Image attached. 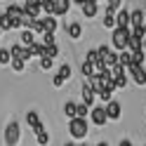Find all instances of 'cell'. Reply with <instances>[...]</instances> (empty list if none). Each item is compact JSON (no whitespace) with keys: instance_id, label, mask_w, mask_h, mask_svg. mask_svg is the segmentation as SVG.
Listing matches in <instances>:
<instances>
[{"instance_id":"obj_1","label":"cell","mask_w":146,"mask_h":146,"mask_svg":"<svg viewBox=\"0 0 146 146\" xmlns=\"http://www.w3.org/2000/svg\"><path fill=\"white\" fill-rule=\"evenodd\" d=\"M130 29H120V26H115L113 29V33H111V47L115 50V52H123V50H127V40H130Z\"/></svg>"},{"instance_id":"obj_2","label":"cell","mask_w":146,"mask_h":146,"mask_svg":"<svg viewBox=\"0 0 146 146\" xmlns=\"http://www.w3.org/2000/svg\"><path fill=\"white\" fill-rule=\"evenodd\" d=\"M68 134L76 141L85 139V137H87V118H71V120H68Z\"/></svg>"},{"instance_id":"obj_3","label":"cell","mask_w":146,"mask_h":146,"mask_svg":"<svg viewBox=\"0 0 146 146\" xmlns=\"http://www.w3.org/2000/svg\"><path fill=\"white\" fill-rule=\"evenodd\" d=\"M3 139L7 146H17V144H21V125L19 123H7L5 127V132H3Z\"/></svg>"},{"instance_id":"obj_4","label":"cell","mask_w":146,"mask_h":146,"mask_svg":"<svg viewBox=\"0 0 146 146\" xmlns=\"http://www.w3.org/2000/svg\"><path fill=\"white\" fill-rule=\"evenodd\" d=\"M90 123H94L97 127H104V125L108 123L106 108H104V106H92V108H90Z\"/></svg>"},{"instance_id":"obj_5","label":"cell","mask_w":146,"mask_h":146,"mask_svg":"<svg viewBox=\"0 0 146 146\" xmlns=\"http://www.w3.org/2000/svg\"><path fill=\"white\" fill-rule=\"evenodd\" d=\"M125 71L130 73V78L134 80V85H146V68L144 66H134L132 64V66H127Z\"/></svg>"},{"instance_id":"obj_6","label":"cell","mask_w":146,"mask_h":146,"mask_svg":"<svg viewBox=\"0 0 146 146\" xmlns=\"http://www.w3.org/2000/svg\"><path fill=\"white\" fill-rule=\"evenodd\" d=\"M80 94H83V104H87L90 108L97 104V94H94V90H92V85H90L87 80L83 83V90H80Z\"/></svg>"},{"instance_id":"obj_7","label":"cell","mask_w":146,"mask_h":146,"mask_svg":"<svg viewBox=\"0 0 146 146\" xmlns=\"http://www.w3.org/2000/svg\"><path fill=\"white\" fill-rule=\"evenodd\" d=\"M21 10H24V14H29V17H33V19H40V5L35 3V0H24L21 3Z\"/></svg>"},{"instance_id":"obj_8","label":"cell","mask_w":146,"mask_h":146,"mask_svg":"<svg viewBox=\"0 0 146 146\" xmlns=\"http://www.w3.org/2000/svg\"><path fill=\"white\" fill-rule=\"evenodd\" d=\"M104 108H106V118L108 120H118L120 113H123V106H120V102H115V99H111Z\"/></svg>"},{"instance_id":"obj_9","label":"cell","mask_w":146,"mask_h":146,"mask_svg":"<svg viewBox=\"0 0 146 146\" xmlns=\"http://www.w3.org/2000/svg\"><path fill=\"white\" fill-rule=\"evenodd\" d=\"M26 123H29V127H31L33 132L45 130V125H42V120H40V113H38V111H29V113H26Z\"/></svg>"},{"instance_id":"obj_10","label":"cell","mask_w":146,"mask_h":146,"mask_svg":"<svg viewBox=\"0 0 146 146\" xmlns=\"http://www.w3.org/2000/svg\"><path fill=\"white\" fill-rule=\"evenodd\" d=\"M40 21H42V31H45V33H57V29H59L57 17L47 14V17H40Z\"/></svg>"},{"instance_id":"obj_11","label":"cell","mask_w":146,"mask_h":146,"mask_svg":"<svg viewBox=\"0 0 146 146\" xmlns=\"http://www.w3.org/2000/svg\"><path fill=\"white\" fill-rule=\"evenodd\" d=\"M80 10H83V17H85V19H94L97 12H99V3H94V0H87L85 5H80Z\"/></svg>"},{"instance_id":"obj_12","label":"cell","mask_w":146,"mask_h":146,"mask_svg":"<svg viewBox=\"0 0 146 146\" xmlns=\"http://www.w3.org/2000/svg\"><path fill=\"white\" fill-rule=\"evenodd\" d=\"M139 26H144V12L139 7H134L130 12V29H139Z\"/></svg>"},{"instance_id":"obj_13","label":"cell","mask_w":146,"mask_h":146,"mask_svg":"<svg viewBox=\"0 0 146 146\" xmlns=\"http://www.w3.org/2000/svg\"><path fill=\"white\" fill-rule=\"evenodd\" d=\"M66 33H68L71 40H80V38H83V26H80L78 21H71L66 26Z\"/></svg>"},{"instance_id":"obj_14","label":"cell","mask_w":146,"mask_h":146,"mask_svg":"<svg viewBox=\"0 0 146 146\" xmlns=\"http://www.w3.org/2000/svg\"><path fill=\"white\" fill-rule=\"evenodd\" d=\"M115 26H120V29H130V10H118L115 12Z\"/></svg>"},{"instance_id":"obj_15","label":"cell","mask_w":146,"mask_h":146,"mask_svg":"<svg viewBox=\"0 0 146 146\" xmlns=\"http://www.w3.org/2000/svg\"><path fill=\"white\" fill-rule=\"evenodd\" d=\"M71 7V0H54V17H64Z\"/></svg>"},{"instance_id":"obj_16","label":"cell","mask_w":146,"mask_h":146,"mask_svg":"<svg viewBox=\"0 0 146 146\" xmlns=\"http://www.w3.org/2000/svg\"><path fill=\"white\" fill-rule=\"evenodd\" d=\"M35 42V33L29 31V29H21V38H19V45H24V47H31V45Z\"/></svg>"},{"instance_id":"obj_17","label":"cell","mask_w":146,"mask_h":146,"mask_svg":"<svg viewBox=\"0 0 146 146\" xmlns=\"http://www.w3.org/2000/svg\"><path fill=\"white\" fill-rule=\"evenodd\" d=\"M141 40H144V38H139V35L130 33V40H127V50H130V52H137V50H141Z\"/></svg>"},{"instance_id":"obj_18","label":"cell","mask_w":146,"mask_h":146,"mask_svg":"<svg viewBox=\"0 0 146 146\" xmlns=\"http://www.w3.org/2000/svg\"><path fill=\"white\" fill-rule=\"evenodd\" d=\"M118 64L127 68V66L132 64V52H130V50H123V52H118Z\"/></svg>"},{"instance_id":"obj_19","label":"cell","mask_w":146,"mask_h":146,"mask_svg":"<svg viewBox=\"0 0 146 146\" xmlns=\"http://www.w3.org/2000/svg\"><path fill=\"white\" fill-rule=\"evenodd\" d=\"M21 12H24V10H21V3H19V5H10L3 14H7L10 19H19V17H21Z\"/></svg>"},{"instance_id":"obj_20","label":"cell","mask_w":146,"mask_h":146,"mask_svg":"<svg viewBox=\"0 0 146 146\" xmlns=\"http://www.w3.org/2000/svg\"><path fill=\"white\" fill-rule=\"evenodd\" d=\"M29 52H31V57H42V54H45V45L42 42H38V40H35L33 45H31V47H29Z\"/></svg>"},{"instance_id":"obj_21","label":"cell","mask_w":146,"mask_h":146,"mask_svg":"<svg viewBox=\"0 0 146 146\" xmlns=\"http://www.w3.org/2000/svg\"><path fill=\"white\" fill-rule=\"evenodd\" d=\"M35 141H38V146H50V134H47V130L35 132Z\"/></svg>"},{"instance_id":"obj_22","label":"cell","mask_w":146,"mask_h":146,"mask_svg":"<svg viewBox=\"0 0 146 146\" xmlns=\"http://www.w3.org/2000/svg\"><path fill=\"white\" fill-rule=\"evenodd\" d=\"M80 73H83L85 78H92V76H94V64L83 61V64H80Z\"/></svg>"},{"instance_id":"obj_23","label":"cell","mask_w":146,"mask_h":146,"mask_svg":"<svg viewBox=\"0 0 146 146\" xmlns=\"http://www.w3.org/2000/svg\"><path fill=\"white\" fill-rule=\"evenodd\" d=\"M144 57H146V52H144V50L132 52V64H134V66H144ZM132 64H130V66H132Z\"/></svg>"},{"instance_id":"obj_24","label":"cell","mask_w":146,"mask_h":146,"mask_svg":"<svg viewBox=\"0 0 146 146\" xmlns=\"http://www.w3.org/2000/svg\"><path fill=\"white\" fill-rule=\"evenodd\" d=\"M42 57H50V59H57L59 57V45L54 42V45H47V47H45V54Z\"/></svg>"},{"instance_id":"obj_25","label":"cell","mask_w":146,"mask_h":146,"mask_svg":"<svg viewBox=\"0 0 146 146\" xmlns=\"http://www.w3.org/2000/svg\"><path fill=\"white\" fill-rule=\"evenodd\" d=\"M57 76L64 80V83H66V80L71 78V64H61V66H59V73H57Z\"/></svg>"},{"instance_id":"obj_26","label":"cell","mask_w":146,"mask_h":146,"mask_svg":"<svg viewBox=\"0 0 146 146\" xmlns=\"http://www.w3.org/2000/svg\"><path fill=\"white\" fill-rule=\"evenodd\" d=\"M64 115H66L68 120L76 118V102H66V104H64Z\"/></svg>"},{"instance_id":"obj_27","label":"cell","mask_w":146,"mask_h":146,"mask_svg":"<svg viewBox=\"0 0 146 146\" xmlns=\"http://www.w3.org/2000/svg\"><path fill=\"white\" fill-rule=\"evenodd\" d=\"M12 61V54H10V47H3L0 50V66H7Z\"/></svg>"},{"instance_id":"obj_28","label":"cell","mask_w":146,"mask_h":146,"mask_svg":"<svg viewBox=\"0 0 146 146\" xmlns=\"http://www.w3.org/2000/svg\"><path fill=\"white\" fill-rule=\"evenodd\" d=\"M90 115V106L87 104H76V118H87Z\"/></svg>"},{"instance_id":"obj_29","label":"cell","mask_w":146,"mask_h":146,"mask_svg":"<svg viewBox=\"0 0 146 146\" xmlns=\"http://www.w3.org/2000/svg\"><path fill=\"white\" fill-rule=\"evenodd\" d=\"M102 24L106 26V29H111V31H113V29H115V14H108V12H106V14H104V21H102Z\"/></svg>"},{"instance_id":"obj_30","label":"cell","mask_w":146,"mask_h":146,"mask_svg":"<svg viewBox=\"0 0 146 146\" xmlns=\"http://www.w3.org/2000/svg\"><path fill=\"white\" fill-rule=\"evenodd\" d=\"M38 42H42L45 47H47V45H54V42H57V38H54V33H42Z\"/></svg>"},{"instance_id":"obj_31","label":"cell","mask_w":146,"mask_h":146,"mask_svg":"<svg viewBox=\"0 0 146 146\" xmlns=\"http://www.w3.org/2000/svg\"><path fill=\"white\" fill-rule=\"evenodd\" d=\"M120 5H123V0H108V7H106V12H108V14H115L118 10H120Z\"/></svg>"},{"instance_id":"obj_32","label":"cell","mask_w":146,"mask_h":146,"mask_svg":"<svg viewBox=\"0 0 146 146\" xmlns=\"http://www.w3.org/2000/svg\"><path fill=\"white\" fill-rule=\"evenodd\" d=\"M113 83H115V90L127 87V76H125V73H123V76H115V78H113Z\"/></svg>"},{"instance_id":"obj_33","label":"cell","mask_w":146,"mask_h":146,"mask_svg":"<svg viewBox=\"0 0 146 146\" xmlns=\"http://www.w3.org/2000/svg\"><path fill=\"white\" fill-rule=\"evenodd\" d=\"M97 99H102V102H111V99H113V92H111V90H102V92H97Z\"/></svg>"},{"instance_id":"obj_34","label":"cell","mask_w":146,"mask_h":146,"mask_svg":"<svg viewBox=\"0 0 146 146\" xmlns=\"http://www.w3.org/2000/svg\"><path fill=\"white\" fill-rule=\"evenodd\" d=\"M54 66V59H50V57H40V68L42 71H50Z\"/></svg>"},{"instance_id":"obj_35","label":"cell","mask_w":146,"mask_h":146,"mask_svg":"<svg viewBox=\"0 0 146 146\" xmlns=\"http://www.w3.org/2000/svg\"><path fill=\"white\" fill-rule=\"evenodd\" d=\"M40 10H45L47 14H52V17H54V0H45V3L40 5Z\"/></svg>"},{"instance_id":"obj_36","label":"cell","mask_w":146,"mask_h":146,"mask_svg":"<svg viewBox=\"0 0 146 146\" xmlns=\"http://www.w3.org/2000/svg\"><path fill=\"white\" fill-rule=\"evenodd\" d=\"M10 66H12V68H14L17 73H21V71L26 68V64H24L21 59H12V61H10Z\"/></svg>"},{"instance_id":"obj_37","label":"cell","mask_w":146,"mask_h":146,"mask_svg":"<svg viewBox=\"0 0 146 146\" xmlns=\"http://www.w3.org/2000/svg\"><path fill=\"white\" fill-rule=\"evenodd\" d=\"M85 61H90V64H97V61H99V54H97V50H90V52L85 54Z\"/></svg>"},{"instance_id":"obj_38","label":"cell","mask_w":146,"mask_h":146,"mask_svg":"<svg viewBox=\"0 0 146 146\" xmlns=\"http://www.w3.org/2000/svg\"><path fill=\"white\" fill-rule=\"evenodd\" d=\"M52 85H54V87H61V85H64V80H61L59 76H54V78H52Z\"/></svg>"},{"instance_id":"obj_39","label":"cell","mask_w":146,"mask_h":146,"mask_svg":"<svg viewBox=\"0 0 146 146\" xmlns=\"http://www.w3.org/2000/svg\"><path fill=\"white\" fill-rule=\"evenodd\" d=\"M118 146H134V144H132L130 139H123V141H120V144H118Z\"/></svg>"},{"instance_id":"obj_40","label":"cell","mask_w":146,"mask_h":146,"mask_svg":"<svg viewBox=\"0 0 146 146\" xmlns=\"http://www.w3.org/2000/svg\"><path fill=\"white\" fill-rule=\"evenodd\" d=\"M71 3H73V5H78V7H80V5H85V3H87V0H71Z\"/></svg>"},{"instance_id":"obj_41","label":"cell","mask_w":146,"mask_h":146,"mask_svg":"<svg viewBox=\"0 0 146 146\" xmlns=\"http://www.w3.org/2000/svg\"><path fill=\"white\" fill-rule=\"evenodd\" d=\"M141 50L146 52V35H144V40H141Z\"/></svg>"},{"instance_id":"obj_42","label":"cell","mask_w":146,"mask_h":146,"mask_svg":"<svg viewBox=\"0 0 146 146\" xmlns=\"http://www.w3.org/2000/svg\"><path fill=\"white\" fill-rule=\"evenodd\" d=\"M64 146H78L76 141H66V144H64Z\"/></svg>"},{"instance_id":"obj_43","label":"cell","mask_w":146,"mask_h":146,"mask_svg":"<svg viewBox=\"0 0 146 146\" xmlns=\"http://www.w3.org/2000/svg\"><path fill=\"white\" fill-rule=\"evenodd\" d=\"M97 146H108V144H106V141H99V144H97Z\"/></svg>"},{"instance_id":"obj_44","label":"cell","mask_w":146,"mask_h":146,"mask_svg":"<svg viewBox=\"0 0 146 146\" xmlns=\"http://www.w3.org/2000/svg\"><path fill=\"white\" fill-rule=\"evenodd\" d=\"M144 33H146V19H144Z\"/></svg>"},{"instance_id":"obj_45","label":"cell","mask_w":146,"mask_h":146,"mask_svg":"<svg viewBox=\"0 0 146 146\" xmlns=\"http://www.w3.org/2000/svg\"><path fill=\"white\" fill-rule=\"evenodd\" d=\"M78 146H87V144H78Z\"/></svg>"},{"instance_id":"obj_46","label":"cell","mask_w":146,"mask_h":146,"mask_svg":"<svg viewBox=\"0 0 146 146\" xmlns=\"http://www.w3.org/2000/svg\"><path fill=\"white\" fill-rule=\"evenodd\" d=\"M0 17H3V14H0Z\"/></svg>"},{"instance_id":"obj_47","label":"cell","mask_w":146,"mask_h":146,"mask_svg":"<svg viewBox=\"0 0 146 146\" xmlns=\"http://www.w3.org/2000/svg\"><path fill=\"white\" fill-rule=\"evenodd\" d=\"M0 33H3V31H0Z\"/></svg>"},{"instance_id":"obj_48","label":"cell","mask_w":146,"mask_h":146,"mask_svg":"<svg viewBox=\"0 0 146 146\" xmlns=\"http://www.w3.org/2000/svg\"><path fill=\"white\" fill-rule=\"evenodd\" d=\"M144 146H146V144H144Z\"/></svg>"}]
</instances>
